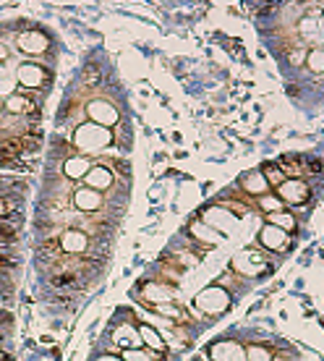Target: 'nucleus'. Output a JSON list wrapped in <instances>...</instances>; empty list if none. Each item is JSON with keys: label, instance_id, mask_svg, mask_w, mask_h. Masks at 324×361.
I'll return each instance as SVG.
<instances>
[{"label": "nucleus", "instance_id": "obj_1", "mask_svg": "<svg viewBox=\"0 0 324 361\" xmlns=\"http://www.w3.org/2000/svg\"><path fill=\"white\" fill-rule=\"evenodd\" d=\"M73 147L79 149L84 157H89V154H102V149H108L113 145V131L105 126H97V123H81L71 136Z\"/></svg>", "mask_w": 324, "mask_h": 361}, {"label": "nucleus", "instance_id": "obj_2", "mask_svg": "<svg viewBox=\"0 0 324 361\" xmlns=\"http://www.w3.org/2000/svg\"><path fill=\"white\" fill-rule=\"evenodd\" d=\"M228 307H230V293L223 286H209V288L199 290L194 298V309L209 317L223 314V312H228Z\"/></svg>", "mask_w": 324, "mask_h": 361}, {"label": "nucleus", "instance_id": "obj_3", "mask_svg": "<svg viewBox=\"0 0 324 361\" xmlns=\"http://www.w3.org/2000/svg\"><path fill=\"white\" fill-rule=\"evenodd\" d=\"M53 79V73L47 71V66L39 63H18L16 66V82L18 87L27 90H45L47 84Z\"/></svg>", "mask_w": 324, "mask_h": 361}, {"label": "nucleus", "instance_id": "obj_4", "mask_svg": "<svg viewBox=\"0 0 324 361\" xmlns=\"http://www.w3.org/2000/svg\"><path fill=\"white\" fill-rule=\"evenodd\" d=\"M275 197L280 202H285V204H293V207H301V204H309L311 202V186H309L306 180H298V178H288L282 180Z\"/></svg>", "mask_w": 324, "mask_h": 361}, {"label": "nucleus", "instance_id": "obj_5", "mask_svg": "<svg viewBox=\"0 0 324 361\" xmlns=\"http://www.w3.org/2000/svg\"><path fill=\"white\" fill-rule=\"evenodd\" d=\"M58 246H61L66 254L79 257V254L89 252L92 241H89V233H87V231H79V228H63V233H61V238H58Z\"/></svg>", "mask_w": 324, "mask_h": 361}, {"label": "nucleus", "instance_id": "obj_6", "mask_svg": "<svg viewBox=\"0 0 324 361\" xmlns=\"http://www.w3.org/2000/svg\"><path fill=\"white\" fill-rule=\"evenodd\" d=\"M16 45L21 53H27V55H45L47 50H50V37H47V32H42V29H24V32L18 35Z\"/></svg>", "mask_w": 324, "mask_h": 361}, {"label": "nucleus", "instance_id": "obj_7", "mask_svg": "<svg viewBox=\"0 0 324 361\" xmlns=\"http://www.w3.org/2000/svg\"><path fill=\"white\" fill-rule=\"evenodd\" d=\"M87 116H89L92 123L105 128L118 123V110L113 108V102H108V99H89L87 102Z\"/></svg>", "mask_w": 324, "mask_h": 361}, {"label": "nucleus", "instance_id": "obj_8", "mask_svg": "<svg viewBox=\"0 0 324 361\" xmlns=\"http://www.w3.org/2000/svg\"><path fill=\"white\" fill-rule=\"evenodd\" d=\"M113 345H120L123 351L128 348H142V338H139V330H136L134 322L128 319H118L116 327H113Z\"/></svg>", "mask_w": 324, "mask_h": 361}, {"label": "nucleus", "instance_id": "obj_9", "mask_svg": "<svg viewBox=\"0 0 324 361\" xmlns=\"http://www.w3.org/2000/svg\"><path fill=\"white\" fill-rule=\"evenodd\" d=\"M259 241H261V246L270 249V252H288L290 246H293L290 233H285V231L278 226H270V223L259 231Z\"/></svg>", "mask_w": 324, "mask_h": 361}, {"label": "nucleus", "instance_id": "obj_10", "mask_svg": "<svg viewBox=\"0 0 324 361\" xmlns=\"http://www.w3.org/2000/svg\"><path fill=\"white\" fill-rule=\"evenodd\" d=\"M142 301H144L147 307H154V304H170V301H175V290H173V286L149 280V283L142 286Z\"/></svg>", "mask_w": 324, "mask_h": 361}, {"label": "nucleus", "instance_id": "obj_11", "mask_svg": "<svg viewBox=\"0 0 324 361\" xmlns=\"http://www.w3.org/2000/svg\"><path fill=\"white\" fill-rule=\"evenodd\" d=\"M113 183H116V173H113V168H108V165H97V168H92V171L84 176V186L99 191V194L113 189Z\"/></svg>", "mask_w": 324, "mask_h": 361}, {"label": "nucleus", "instance_id": "obj_12", "mask_svg": "<svg viewBox=\"0 0 324 361\" xmlns=\"http://www.w3.org/2000/svg\"><path fill=\"white\" fill-rule=\"evenodd\" d=\"M73 204H76L79 212H99V209L105 207V197L99 191L81 186V189L73 191Z\"/></svg>", "mask_w": 324, "mask_h": 361}, {"label": "nucleus", "instance_id": "obj_13", "mask_svg": "<svg viewBox=\"0 0 324 361\" xmlns=\"http://www.w3.org/2000/svg\"><path fill=\"white\" fill-rule=\"evenodd\" d=\"M209 353L215 361H246L241 343H235V341H220L209 348Z\"/></svg>", "mask_w": 324, "mask_h": 361}, {"label": "nucleus", "instance_id": "obj_14", "mask_svg": "<svg viewBox=\"0 0 324 361\" xmlns=\"http://www.w3.org/2000/svg\"><path fill=\"white\" fill-rule=\"evenodd\" d=\"M92 171V160L84 154H71L63 163V176L68 180H84V176Z\"/></svg>", "mask_w": 324, "mask_h": 361}, {"label": "nucleus", "instance_id": "obj_15", "mask_svg": "<svg viewBox=\"0 0 324 361\" xmlns=\"http://www.w3.org/2000/svg\"><path fill=\"white\" fill-rule=\"evenodd\" d=\"M189 233H191V238L201 246H215L217 241H220V233H217L215 228H209L207 223H201V220H191Z\"/></svg>", "mask_w": 324, "mask_h": 361}, {"label": "nucleus", "instance_id": "obj_16", "mask_svg": "<svg viewBox=\"0 0 324 361\" xmlns=\"http://www.w3.org/2000/svg\"><path fill=\"white\" fill-rule=\"evenodd\" d=\"M278 168L282 173H285V178H304V176H309V171H306V157H298V154H288V157H282L278 163Z\"/></svg>", "mask_w": 324, "mask_h": 361}, {"label": "nucleus", "instance_id": "obj_17", "mask_svg": "<svg viewBox=\"0 0 324 361\" xmlns=\"http://www.w3.org/2000/svg\"><path fill=\"white\" fill-rule=\"evenodd\" d=\"M241 189L246 191V197H261V194H267L270 186H267V180L259 171H251L241 178Z\"/></svg>", "mask_w": 324, "mask_h": 361}, {"label": "nucleus", "instance_id": "obj_18", "mask_svg": "<svg viewBox=\"0 0 324 361\" xmlns=\"http://www.w3.org/2000/svg\"><path fill=\"white\" fill-rule=\"evenodd\" d=\"M136 330H139V338H142V343L149 345L152 351H157V353L168 351V345H165V341L160 338V333H157V330H152L149 325H139Z\"/></svg>", "mask_w": 324, "mask_h": 361}, {"label": "nucleus", "instance_id": "obj_19", "mask_svg": "<svg viewBox=\"0 0 324 361\" xmlns=\"http://www.w3.org/2000/svg\"><path fill=\"white\" fill-rule=\"evenodd\" d=\"M201 223H215L217 231H223V233H228L230 231V226H233V220H230V212L228 209H207L204 212V220Z\"/></svg>", "mask_w": 324, "mask_h": 361}, {"label": "nucleus", "instance_id": "obj_20", "mask_svg": "<svg viewBox=\"0 0 324 361\" xmlns=\"http://www.w3.org/2000/svg\"><path fill=\"white\" fill-rule=\"evenodd\" d=\"M233 267L238 272H241V275H246V278H256V275L261 272L259 262H254V259L246 252H243V254H235V257H233Z\"/></svg>", "mask_w": 324, "mask_h": 361}, {"label": "nucleus", "instance_id": "obj_21", "mask_svg": "<svg viewBox=\"0 0 324 361\" xmlns=\"http://www.w3.org/2000/svg\"><path fill=\"white\" fill-rule=\"evenodd\" d=\"M267 223L270 226H278V228H282L285 233H290V231H296V217L290 215V212H282V209H278V212H270L267 215Z\"/></svg>", "mask_w": 324, "mask_h": 361}, {"label": "nucleus", "instance_id": "obj_22", "mask_svg": "<svg viewBox=\"0 0 324 361\" xmlns=\"http://www.w3.org/2000/svg\"><path fill=\"white\" fill-rule=\"evenodd\" d=\"M261 171H264L261 176H264V180H267V186H270V189H278V186L282 183V180H288V178H285V173H282V171L278 168V163L264 165Z\"/></svg>", "mask_w": 324, "mask_h": 361}, {"label": "nucleus", "instance_id": "obj_23", "mask_svg": "<svg viewBox=\"0 0 324 361\" xmlns=\"http://www.w3.org/2000/svg\"><path fill=\"white\" fill-rule=\"evenodd\" d=\"M246 361H272V351L264 343H251L246 348Z\"/></svg>", "mask_w": 324, "mask_h": 361}, {"label": "nucleus", "instance_id": "obj_24", "mask_svg": "<svg viewBox=\"0 0 324 361\" xmlns=\"http://www.w3.org/2000/svg\"><path fill=\"white\" fill-rule=\"evenodd\" d=\"M123 361H162V356L160 353L154 356V351H144V348H128L123 351Z\"/></svg>", "mask_w": 324, "mask_h": 361}, {"label": "nucleus", "instance_id": "obj_25", "mask_svg": "<svg viewBox=\"0 0 324 361\" xmlns=\"http://www.w3.org/2000/svg\"><path fill=\"white\" fill-rule=\"evenodd\" d=\"M256 204H259L267 215H270V212H278V209H282V202H280L275 194H261V197H256Z\"/></svg>", "mask_w": 324, "mask_h": 361}, {"label": "nucleus", "instance_id": "obj_26", "mask_svg": "<svg viewBox=\"0 0 324 361\" xmlns=\"http://www.w3.org/2000/svg\"><path fill=\"white\" fill-rule=\"evenodd\" d=\"M306 63L311 73H322V47H311V50H309Z\"/></svg>", "mask_w": 324, "mask_h": 361}, {"label": "nucleus", "instance_id": "obj_27", "mask_svg": "<svg viewBox=\"0 0 324 361\" xmlns=\"http://www.w3.org/2000/svg\"><path fill=\"white\" fill-rule=\"evenodd\" d=\"M154 312H157V314H165V317H175V319H178V317H183L180 314V309L178 307H173V304H154Z\"/></svg>", "mask_w": 324, "mask_h": 361}, {"label": "nucleus", "instance_id": "obj_28", "mask_svg": "<svg viewBox=\"0 0 324 361\" xmlns=\"http://www.w3.org/2000/svg\"><path fill=\"white\" fill-rule=\"evenodd\" d=\"M13 92H16V82H13V79H0V97H3V94H13Z\"/></svg>", "mask_w": 324, "mask_h": 361}, {"label": "nucleus", "instance_id": "obj_29", "mask_svg": "<svg viewBox=\"0 0 324 361\" xmlns=\"http://www.w3.org/2000/svg\"><path fill=\"white\" fill-rule=\"evenodd\" d=\"M6 58H11V50L3 42H0V61H6Z\"/></svg>", "mask_w": 324, "mask_h": 361}, {"label": "nucleus", "instance_id": "obj_30", "mask_svg": "<svg viewBox=\"0 0 324 361\" xmlns=\"http://www.w3.org/2000/svg\"><path fill=\"white\" fill-rule=\"evenodd\" d=\"M6 215H8V204L0 199V217H6Z\"/></svg>", "mask_w": 324, "mask_h": 361}, {"label": "nucleus", "instance_id": "obj_31", "mask_svg": "<svg viewBox=\"0 0 324 361\" xmlns=\"http://www.w3.org/2000/svg\"><path fill=\"white\" fill-rule=\"evenodd\" d=\"M97 361H123V359H116V356H99Z\"/></svg>", "mask_w": 324, "mask_h": 361}, {"label": "nucleus", "instance_id": "obj_32", "mask_svg": "<svg viewBox=\"0 0 324 361\" xmlns=\"http://www.w3.org/2000/svg\"><path fill=\"white\" fill-rule=\"evenodd\" d=\"M3 108H6V99L0 97V116H3Z\"/></svg>", "mask_w": 324, "mask_h": 361}, {"label": "nucleus", "instance_id": "obj_33", "mask_svg": "<svg viewBox=\"0 0 324 361\" xmlns=\"http://www.w3.org/2000/svg\"><path fill=\"white\" fill-rule=\"evenodd\" d=\"M3 309H6V298L0 296V312H3Z\"/></svg>", "mask_w": 324, "mask_h": 361}, {"label": "nucleus", "instance_id": "obj_34", "mask_svg": "<svg viewBox=\"0 0 324 361\" xmlns=\"http://www.w3.org/2000/svg\"><path fill=\"white\" fill-rule=\"evenodd\" d=\"M0 79H6V68L3 66H0Z\"/></svg>", "mask_w": 324, "mask_h": 361}, {"label": "nucleus", "instance_id": "obj_35", "mask_svg": "<svg viewBox=\"0 0 324 361\" xmlns=\"http://www.w3.org/2000/svg\"><path fill=\"white\" fill-rule=\"evenodd\" d=\"M0 361H8V356H6V353H0Z\"/></svg>", "mask_w": 324, "mask_h": 361}]
</instances>
